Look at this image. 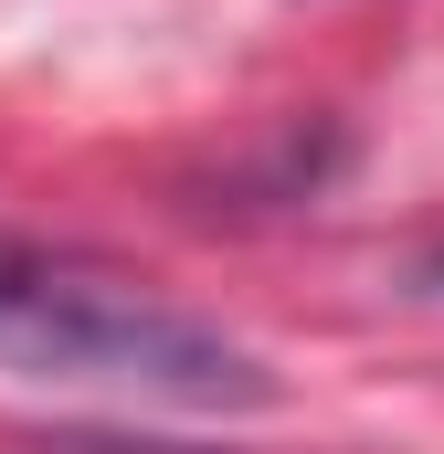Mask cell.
<instances>
[{
  "mask_svg": "<svg viewBox=\"0 0 444 454\" xmlns=\"http://www.w3.org/2000/svg\"><path fill=\"white\" fill-rule=\"evenodd\" d=\"M0 370L53 391H116L170 412H254L275 402V370L212 317L148 296L138 275L53 254L32 232H0Z\"/></svg>",
  "mask_w": 444,
  "mask_h": 454,
  "instance_id": "obj_1",
  "label": "cell"
},
{
  "mask_svg": "<svg viewBox=\"0 0 444 454\" xmlns=\"http://www.w3.org/2000/svg\"><path fill=\"white\" fill-rule=\"evenodd\" d=\"M434 286H444V254H434Z\"/></svg>",
  "mask_w": 444,
  "mask_h": 454,
  "instance_id": "obj_2",
  "label": "cell"
}]
</instances>
